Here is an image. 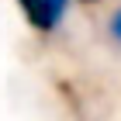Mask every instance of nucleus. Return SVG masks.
<instances>
[{
    "label": "nucleus",
    "instance_id": "2",
    "mask_svg": "<svg viewBox=\"0 0 121 121\" xmlns=\"http://www.w3.org/2000/svg\"><path fill=\"white\" fill-rule=\"evenodd\" d=\"M111 35H114V38H121V10L111 17Z\"/></svg>",
    "mask_w": 121,
    "mask_h": 121
},
{
    "label": "nucleus",
    "instance_id": "1",
    "mask_svg": "<svg viewBox=\"0 0 121 121\" xmlns=\"http://www.w3.org/2000/svg\"><path fill=\"white\" fill-rule=\"evenodd\" d=\"M24 17H28L31 28L38 31H52L59 24V17L66 14V0H17Z\"/></svg>",
    "mask_w": 121,
    "mask_h": 121
}]
</instances>
